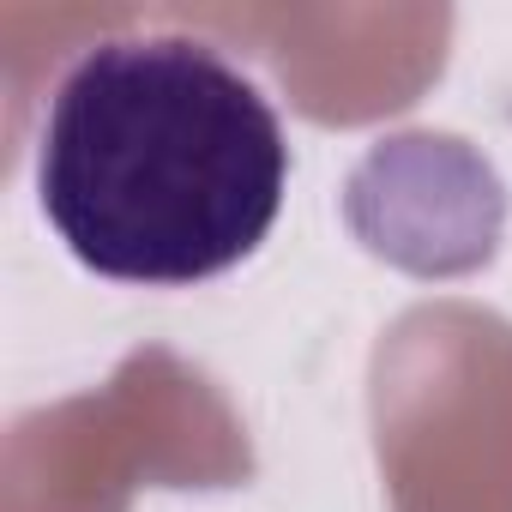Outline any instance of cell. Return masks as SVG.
I'll list each match as a JSON object with an SVG mask.
<instances>
[{
  "mask_svg": "<svg viewBox=\"0 0 512 512\" xmlns=\"http://www.w3.org/2000/svg\"><path fill=\"white\" fill-rule=\"evenodd\" d=\"M290 139L247 67L187 31L91 43L49 91L37 199L67 253L115 284L235 272L284 211Z\"/></svg>",
  "mask_w": 512,
  "mask_h": 512,
  "instance_id": "obj_1",
  "label": "cell"
}]
</instances>
